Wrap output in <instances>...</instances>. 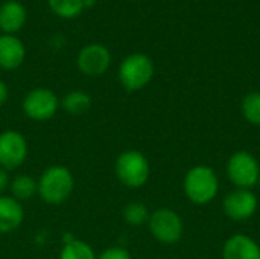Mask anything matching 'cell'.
Masks as SVG:
<instances>
[{"mask_svg":"<svg viewBox=\"0 0 260 259\" xmlns=\"http://www.w3.org/2000/svg\"><path fill=\"white\" fill-rule=\"evenodd\" d=\"M183 191L193 205H209L219 192V179L213 168L207 165H197L190 168L183 180Z\"/></svg>","mask_w":260,"mask_h":259,"instance_id":"obj_1","label":"cell"},{"mask_svg":"<svg viewBox=\"0 0 260 259\" xmlns=\"http://www.w3.org/2000/svg\"><path fill=\"white\" fill-rule=\"evenodd\" d=\"M75 179L69 168L61 165L49 166L38 179V195L49 205H61L73 194Z\"/></svg>","mask_w":260,"mask_h":259,"instance_id":"obj_2","label":"cell"},{"mask_svg":"<svg viewBox=\"0 0 260 259\" xmlns=\"http://www.w3.org/2000/svg\"><path fill=\"white\" fill-rule=\"evenodd\" d=\"M114 171L116 177L123 186L129 189H139L149 180L151 165L143 153L137 150H126L116 159Z\"/></svg>","mask_w":260,"mask_h":259,"instance_id":"obj_3","label":"cell"},{"mask_svg":"<svg viewBox=\"0 0 260 259\" xmlns=\"http://www.w3.org/2000/svg\"><path fill=\"white\" fill-rule=\"evenodd\" d=\"M154 63L145 53H131L119 66V81L128 92L145 89L154 78Z\"/></svg>","mask_w":260,"mask_h":259,"instance_id":"obj_4","label":"cell"},{"mask_svg":"<svg viewBox=\"0 0 260 259\" xmlns=\"http://www.w3.org/2000/svg\"><path fill=\"white\" fill-rule=\"evenodd\" d=\"M227 177L238 189H253L260 177L259 160L245 150L233 153L227 160Z\"/></svg>","mask_w":260,"mask_h":259,"instance_id":"obj_5","label":"cell"},{"mask_svg":"<svg viewBox=\"0 0 260 259\" xmlns=\"http://www.w3.org/2000/svg\"><path fill=\"white\" fill-rule=\"evenodd\" d=\"M148 227L152 237L158 243L168 246L178 243L184 232V224L181 217L169 208L155 209L149 217Z\"/></svg>","mask_w":260,"mask_h":259,"instance_id":"obj_6","label":"cell"},{"mask_svg":"<svg viewBox=\"0 0 260 259\" xmlns=\"http://www.w3.org/2000/svg\"><path fill=\"white\" fill-rule=\"evenodd\" d=\"M27 140L17 130L0 133V168L12 171L20 168L27 159Z\"/></svg>","mask_w":260,"mask_h":259,"instance_id":"obj_7","label":"cell"},{"mask_svg":"<svg viewBox=\"0 0 260 259\" xmlns=\"http://www.w3.org/2000/svg\"><path fill=\"white\" fill-rule=\"evenodd\" d=\"M58 108V96L46 87L32 89L23 99V111L34 121H47L56 114Z\"/></svg>","mask_w":260,"mask_h":259,"instance_id":"obj_8","label":"cell"},{"mask_svg":"<svg viewBox=\"0 0 260 259\" xmlns=\"http://www.w3.org/2000/svg\"><path fill=\"white\" fill-rule=\"evenodd\" d=\"M224 214L236 223L250 220L259 208L257 195L251 189H235L224 198Z\"/></svg>","mask_w":260,"mask_h":259,"instance_id":"obj_9","label":"cell"},{"mask_svg":"<svg viewBox=\"0 0 260 259\" xmlns=\"http://www.w3.org/2000/svg\"><path fill=\"white\" fill-rule=\"evenodd\" d=\"M76 64L84 75L101 76L108 70L111 64V53L104 44L91 43L79 50Z\"/></svg>","mask_w":260,"mask_h":259,"instance_id":"obj_10","label":"cell"},{"mask_svg":"<svg viewBox=\"0 0 260 259\" xmlns=\"http://www.w3.org/2000/svg\"><path fill=\"white\" fill-rule=\"evenodd\" d=\"M222 259H260V246L245 234H235L224 243Z\"/></svg>","mask_w":260,"mask_h":259,"instance_id":"obj_11","label":"cell"},{"mask_svg":"<svg viewBox=\"0 0 260 259\" xmlns=\"http://www.w3.org/2000/svg\"><path fill=\"white\" fill-rule=\"evenodd\" d=\"M26 58V47L23 41L9 34L0 35V67L5 70L18 69Z\"/></svg>","mask_w":260,"mask_h":259,"instance_id":"obj_12","label":"cell"},{"mask_svg":"<svg viewBox=\"0 0 260 259\" xmlns=\"http://www.w3.org/2000/svg\"><path fill=\"white\" fill-rule=\"evenodd\" d=\"M27 18V12L23 3L17 0H6L0 5V29L5 34L14 35L18 32Z\"/></svg>","mask_w":260,"mask_h":259,"instance_id":"obj_13","label":"cell"},{"mask_svg":"<svg viewBox=\"0 0 260 259\" xmlns=\"http://www.w3.org/2000/svg\"><path fill=\"white\" fill-rule=\"evenodd\" d=\"M24 220V209L20 202L12 197L0 195V234L17 231Z\"/></svg>","mask_w":260,"mask_h":259,"instance_id":"obj_14","label":"cell"},{"mask_svg":"<svg viewBox=\"0 0 260 259\" xmlns=\"http://www.w3.org/2000/svg\"><path fill=\"white\" fill-rule=\"evenodd\" d=\"M9 189L17 202H29L38 194V182L29 174H18L9 182Z\"/></svg>","mask_w":260,"mask_h":259,"instance_id":"obj_15","label":"cell"},{"mask_svg":"<svg viewBox=\"0 0 260 259\" xmlns=\"http://www.w3.org/2000/svg\"><path fill=\"white\" fill-rule=\"evenodd\" d=\"M61 105L70 116H82L91 108V98L82 90H72L62 99Z\"/></svg>","mask_w":260,"mask_h":259,"instance_id":"obj_16","label":"cell"},{"mask_svg":"<svg viewBox=\"0 0 260 259\" xmlns=\"http://www.w3.org/2000/svg\"><path fill=\"white\" fill-rule=\"evenodd\" d=\"M96 253L93 250V247L85 243V241H81V240H69L62 250H61V255L59 259H96Z\"/></svg>","mask_w":260,"mask_h":259,"instance_id":"obj_17","label":"cell"},{"mask_svg":"<svg viewBox=\"0 0 260 259\" xmlns=\"http://www.w3.org/2000/svg\"><path fill=\"white\" fill-rule=\"evenodd\" d=\"M47 5L61 18L78 17L84 9V0H47Z\"/></svg>","mask_w":260,"mask_h":259,"instance_id":"obj_18","label":"cell"},{"mask_svg":"<svg viewBox=\"0 0 260 259\" xmlns=\"http://www.w3.org/2000/svg\"><path fill=\"white\" fill-rule=\"evenodd\" d=\"M149 217H151V214H149L146 205H143L140 202H131L123 209V218H125V221L129 226H134V227L148 224Z\"/></svg>","mask_w":260,"mask_h":259,"instance_id":"obj_19","label":"cell"},{"mask_svg":"<svg viewBox=\"0 0 260 259\" xmlns=\"http://www.w3.org/2000/svg\"><path fill=\"white\" fill-rule=\"evenodd\" d=\"M242 114L245 121L254 127H260V92H251L242 99Z\"/></svg>","mask_w":260,"mask_h":259,"instance_id":"obj_20","label":"cell"},{"mask_svg":"<svg viewBox=\"0 0 260 259\" xmlns=\"http://www.w3.org/2000/svg\"><path fill=\"white\" fill-rule=\"evenodd\" d=\"M96 259H133L131 253L123 247H108Z\"/></svg>","mask_w":260,"mask_h":259,"instance_id":"obj_21","label":"cell"},{"mask_svg":"<svg viewBox=\"0 0 260 259\" xmlns=\"http://www.w3.org/2000/svg\"><path fill=\"white\" fill-rule=\"evenodd\" d=\"M9 176H8V171L0 168V195L3 194V191L9 186Z\"/></svg>","mask_w":260,"mask_h":259,"instance_id":"obj_22","label":"cell"},{"mask_svg":"<svg viewBox=\"0 0 260 259\" xmlns=\"http://www.w3.org/2000/svg\"><path fill=\"white\" fill-rule=\"evenodd\" d=\"M8 99V87L3 81H0V107L6 102Z\"/></svg>","mask_w":260,"mask_h":259,"instance_id":"obj_23","label":"cell"},{"mask_svg":"<svg viewBox=\"0 0 260 259\" xmlns=\"http://www.w3.org/2000/svg\"><path fill=\"white\" fill-rule=\"evenodd\" d=\"M257 185H259V188H260V177H259V182H257Z\"/></svg>","mask_w":260,"mask_h":259,"instance_id":"obj_24","label":"cell"}]
</instances>
